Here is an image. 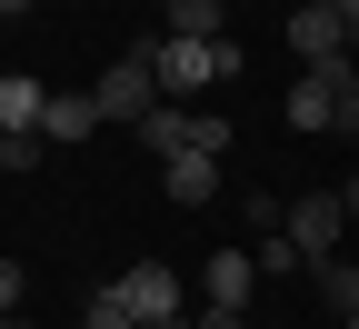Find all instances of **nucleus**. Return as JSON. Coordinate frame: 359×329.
I'll use <instances>...</instances> for the list:
<instances>
[{
	"mask_svg": "<svg viewBox=\"0 0 359 329\" xmlns=\"http://www.w3.org/2000/svg\"><path fill=\"white\" fill-rule=\"evenodd\" d=\"M150 70H160V100H190L200 110L219 80H240V40H170L160 30L150 40Z\"/></svg>",
	"mask_w": 359,
	"mask_h": 329,
	"instance_id": "1",
	"label": "nucleus"
},
{
	"mask_svg": "<svg viewBox=\"0 0 359 329\" xmlns=\"http://www.w3.org/2000/svg\"><path fill=\"white\" fill-rule=\"evenodd\" d=\"M90 100H100V120H130V130H140V120L160 110V70H150V40H140V51H120L100 80H90Z\"/></svg>",
	"mask_w": 359,
	"mask_h": 329,
	"instance_id": "2",
	"label": "nucleus"
},
{
	"mask_svg": "<svg viewBox=\"0 0 359 329\" xmlns=\"http://www.w3.org/2000/svg\"><path fill=\"white\" fill-rule=\"evenodd\" d=\"M280 240H290L309 269H320V260H339V240H349V200H339V190H299V200H290V229H280Z\"/></svg>",
	"mask_w": 359,
	"mask_h": 329,
	"instance_id": "3",
	"label": "nucleus"
},
{
	"mask_svg": "<svg viewBox=\"0 0 359 329\" xmlns=\"http://www.w3.org/2000/svg\"><path fill=\"white\" fill-rule=\"evenodd\" d=\"M110 290L130 300V319H140V329H160V319H190V279H180L170 260H140V269H120Z\"/></svg>",
	"mask_w": 359,
	"mask_h": 329,
	"instance_id": "4",
	"label": "nucleus"
},
{
	"mask_svg": "<svg viewBox=\"0 0 359 329\" xmlns=\"http://www.w3.org/2000/svg\"><path fill=\"white\" fill-rule=\"evenodd\" d=\"M250 300H259V250H210L200 260V309L250 319Z\"/></svg>",
	"mask_w": 359,
	"mask_h": 329,
	"instance_id": "5",
	"label": "nucleus"
},
{
	"mask_svg": "<svg viewBox=\"0 0 359 329\" xmlns=\"http://www.w3.org/2000/svg\"><path fill=\"white\" fill-rule=\"evenodd\" d=\"M160 190H170L180 210H210V200H219V150H180V160H160Z\"/></svg>",
	"mask_w": 359,
	"mask_h": 329,
	"instance_id": "6",
	"label": "nucleus"
},
{
	"mask_svg": "<svg viewBox=\"0 0 359 329\" xmlns=\"http://www.w3.org/2000/svg\"><path fill=\"white\" fill-rule=\"evenodd\" d=\"M339 70H299L290 80V130H339Z\"/></svg>",
	"mask_w": 359,
	"mask_h": 329,
	"instance_id": "7",
	"label": "nucleus"
},
{
	"mask_svg": "<svg viewBox=\"0 0 359 329\" xmlns=\"http://www.w3.org/2000/svg\"><path fill=\"white\" fill-rule=\"evenodd\" d=\"M90 130H110V120H100V100H90V90H50L40 140H50V150H70V140H90Z\"/></svg>",
	"mask_w": 359,
	"mask_h": 329,
	"instance_id": "8",
	"label": "nucleus"
},
{
	"mask_svg": "<svg viewBox=\"0 0 359 329\" xmlns=\"http://www.w3.org/2000/svg\"><path fill=\"white\" fill-rule=\"evenodd\" d=\"M40 110H50V90H40L30 70H0V130L20 140V130H40Z\"/></svg>",
	"mask_w": 359,
	"mask_h": 329,
	"instance_id": "9",
	"label": "nucleus"
},
{
	"mask_svg": "<svg viewBox=\"0 0 359 329\" xmlns=\"http://www.w3.org/2000/svg\"><path fill=\"white\" fill-rule=\"evenodd\" d=\"M190 130H200V110H190V100H160V110L140 120V140H150V160H180V150H190Z\"/></svg>",
	"mask_w": 359,
	"mask_h": 329,
	"instance_id": "10",
	"label": "nucleus"
},
{
	"mask_svg": "<svg viewBox=\"0 0 359 329\" xmlns=\"http://www.w3.org/2000/svg\"><path fill=\"white\" fill-rule=\"evenodd\" d=\"M160 30L170 40H230L219 30V0H160Z\"/></svg>",
	"mask_w": 359,
	"mask_h": 329,
	"instance_id": "11",
	"label": "nucleus"
},
{
	"mask_svg": "<svg viewBox=\"0 0 359 329\" xmlns=\"http://www.w3.org/2000/svg\"><path fill=\"white\" fill-rule=\"evenodd\" d=\"M309 279H320V300H330L339 319L359 309V260H349V250H339V260H320V269H309Z\"/></svg>",
	"mask_w": 359,
	"mask_h": 329,
	"instance_id": "12",
	"label": "nucleus"
},
{
	"mask_svg": "<svg viewBox=\"0 0 359 329\" xmlns=\"http://www.w3.org/2000/svg\"><path fill=\"white\" fill-rule=\"evenodd\" d=\"M80 329H140V319H130V300H120V290H100V300L80 309Z\"/></svg>",
	"mask_w": 359,
	"mask_h": 329,
	"instance_id": "13",
	"label": "nucleus"
},
{
	"mask_svg": "<svg viewBox=\"0 0 359 329\" xmlns=\"http://www.w3.org/2000/svg\"><path fill=\"white\" fill-rule=\"evenodd\" d=\"M339 140H359V60L339 70Z\"/></svg>",
	"mask_w": 359,
	"mask_h": 329,
	"instance_id": "14",
	"label": "nucleus"
},
{
	"mask_svg": "<svg viewBox=\"0 0 359 329\" xmlns=\"http://www.w3.org/2000/svg\"><path fill=\"white\" fill-rule=\"evenodd\" d=\"M20 290H30V269H20V260H0V319H20Z\"/></svg>",
	"mask_w": 359,
	"mask_h": 329,
	"instance_id": "15",
	"label": "nucleus"
},
{
	"mask_svg": "<svg viewBox=\"0 0 359 329\" xmlns=\"http://www.w3.org/2000/svg\"><path fill=\"white\" fill-rule=\"evenodd\" d=\"M200 329H259V319H219V309H200Z\"/></svg>",
	"mask_w": 359,
	"mask_h": 329,
	"instance_id": "16",
	"label": "nucleus"
},
{
	"mask_svg": "<svg viewBox=\"0 0 359 329\" xmlns=\"http://www.w3.org/2000/svg\"><path fill=\"white\" fill-rule=\"evenodd\" d=\"M20 11H40V0H0V20H20Z\"/></svg>",
	"mask_w": 359,
	"mask_h": 329,
	"instance_id": "17",
	"label": "nucleus"
},
{
	"mask_svg": "<svg viewBox=\"0 0 359 329\" xmlns=\"http://www.w3.org/2000/svg\"><path fill=\"white\" fill-rule=\"evenodd\" d=\"M339 200H349V220H359V180H349V190H339Z\"/></svg>",
	"mask_w": 359,
	"mask_h": 329,
	"instance_id": "18",
	"label": "nucleus"
},
{
	"mask_svg": "<svg viewBox=\"0 0 359 329\" xmlns=\"http://www.w3.org/2000/svg\"><path fill=\"white\" fill-rule=\"evenodd\" d=\"M0 160H11V130H0Z\"/></svg>",
	"mask_w": 359,
	"mask_h": 329,
	"instance_id": "19",
	"label": "nucleus"
},
{
	"mask_svg": "<svg viewBox=\"0 0 359 329\" xmlns=\"http://www.w3.org/2000/svg\"><path fill=\"white\" fill-rule=\"evenodd\" d=\"M0 329H30V319H0Z\"/></svg>",
	"mask_w": 359,
	"mask_h": 329,
	"instance_id": "20",
	"label": "nucleus"
},
{
	"mask_svg": "<svg viewBox=\"0 0 359 329\" xmlns=\"http://www.w3.org/2000/svg\"><path fill=\"white\" fill-rule=\"evenodd\" d=\"M349 329H359V309H349Z\"/></svg>",
	"mask_w": 359,
	"mask_h": 329,
	"instance_id": "21",
	"label": "nucleus"
}]
</instances>
